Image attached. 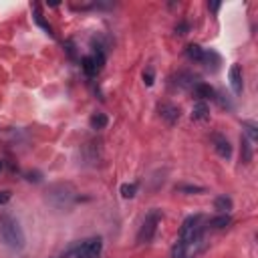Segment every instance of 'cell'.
<instances>
[{"instance_id": "obj_1", "label": "cell", "mask_w": 258, "mask_h": 258, "mask_svg": "<svg viewBox=\"0 0 258 258\" xmlns=\"http://www.w3.org/2000/svg\"><path fill=\"white\" fill-rule=\"evenodd\" d=\"M0 234H2V240L6 242V246H10L12 250H23L25 248V232L20 228L18 220L2 214L0 218Z\"/></svg>"}, {"instance_id": "obj_2", "label": "cell", "mask_w": 258, "mask_h": 258, "mask_svg": "<svg viewBox=\"0 0 258 258\" xmlns=\"http://www.w3.org/2000/svg\"><path fill=\"white\" fill-rule=\"evenodd\" d=\"M202 216L196 214V216H188L182 224V230H180V242L188 248V252L198 246L202 242V236H204V224H202Z\"/></svg>"}, {"instance_id": "obj_3", "label": "cell", "mask_w": 258, "mask_h": 258, "mask_svg": "<svg viewBox=\"0 0 258 258\" xmlns=\"http://www.w3.org/2000/svg\"><path fill=\"white\" fill-rule=\"evenodd\" d=\"M77 200L75 190L69 184H55L47 192V202L57 210H69Z\"/></svg>"}, {"instance_id": "obj_4", "label": "cell", "mask_w": 258, "mask_h": 258, "mask_svg": "<svg viewBox=\"0 0 258 258\" xmlns=\"http://www.w3.org/2000/svg\"><path fill=\"white\" fill-rule=\"evenodd\" d=\"M161 210L154 208V210H149L145 214V218H143V224L137 232V244H149L154 238H156V234H158V226L161 222Z\"/></svg>"}, {"instance_id": "obj_5", "label": "cell", "mask_w": 258, "mask_h": 258, "mask_svg": "<svg viewBox=\"0 0 258 258\" xmlns=\"http://www.w3.org/2000/svg\"><path fill=\"white\" fill-rule=\"evenodd\" d=\"M105 61H107V57H105V49L97 42V45H93L91 55L83 57L81 67H83V71H85V75H87V77H95V75H99V73L103 71Z\"/></svg>"}, {"instance_id": "obj_6", "label": "cell", "mask_w": 258, "mask_h": 258, "mask_svg": "<svg viewBox=\"0 0 258 258\" xmlns=\"http://www.w3.org/2000/svg\"><path fill=\"white\" fill-rule=\"evenodd\" d=\"M101 252H103V240L99 236H95V238L85 240L75 250V258H101Z\"/></svg>"}, {"instance_id": "obj_7", "label": "cell", "mask_w": 258, "mask_h": 258, "mask_svg": "<svg viewBox=\"0 0 258 258\" xmlns=\"http://www.w3.org/2000/svg\"><path fill=\"white\" fill-rule=\"evenodd\" d=\"M160 117L167 125H176L180 121V107L174 103H161L160 105Z\"/></svg>"}, {"instance_id": "obj_8", "label": "cell", "mask_w": 258, "mask_h": 258, "mask_svg": "<svg viewBox=\"0 0 258 258\" xmlns=\"http://www.w3.org/2000/svg\"><path fill=\"white\" fill-rule=\"evenodd\" d=\"M228 77H230V85H232L234 93H236V95H240L242 89H244V79H242V67H240L238 63H234L232 67H230Z\"/></svg>"}, {"instance_id": "obj_9", "label": "cell", "mask_w": 258, "mask_h": 258, "mask_svg": "<svg viewBox=\"0 0 258 258\" xmlns=\"http://www.w3.org/2000/svg\"><path fill=\"white\" fill-rule=\"evenodd\" d=\"M214 149H216V154L224 160L232 158V145L224 135H214Z\"/></svg>"}, {"instance_id": "obj_10", "label": "cell", "mask_w": 258, "mask_h": 258, "mask_svg": "<svg viewBox=\"0 0 258 258\" xmlns=\"http://www.w3.org/2000/svg\"><path fill=\"white\" fill-rule=\"evenodd\" d=\"M192 119L194 121H206L210 119V107L206 101H198L196 105L192 107Z\"/></svg>"}, {"instance_id": "obj_11", "label": "cell", "mask_w": 258, "mask_h": 258, "mask_svg": "<svg viewBox=\"0 0 258 258\" xmlns=\"http://www.w3.org/2000/svg\"><path fill=\"white\" fill-rule=\"evenodd\" d=\"M194 95H196L200 101H206V99L216 97V91H214L208 83H196V85H194Z\"/></svg>"}, {"instance_id": "obj_12", "label": "cell", "mask_w": 258, "mask_h": 258, "mask_svg": "<svg viewBox=\"0 0 258 258\" xmlns=\"http://www.w3.org/2000/svg\"><path fill=\"white\" fill-rule=\"evenodd\" d=\"M202 63L206 64L208 69L218 71V67L222 64V59H220V55H218L216 51H204V59H202Z\"/></svg>"}, {"instance_id": "obj_13", "label": "cell", "mask_w": 258, "mask_h": 258, "mask_svg": "<svg viewBox=\"0 0 258 258\" xmlns=\"http://www.w3.org/2000/svg\"><path fill=\"white\" fill-rule=\"evenodd\" d=\"M34 23L42 29V31H45L49 36H55V32H53V27L47 23V20L45 18H42V12H40V8H38V4H34Z\"/></svg>"}, {"instance_id": "obj_14", "label": "cell", "mask_w": 258, "mask_h": 258, "mask_svg": "<svg viewBox=\"0 0 258 258\" xmlns=\"http://www.w3.org/2000/svg\"><path fill=\"white\" fill-rule=\"evenodd\" d=\"M186 55L190 61H196V63H202L204 59V49L200 45H188L186 47Z\"/></svg>"}, {"instance_id": "obj_15", "label": "cell", "mask_w": 258, "mask_h": 258, "mask_svg": "<svg viewBox=\"0 0 258 258\" xmlns=\"http://www.w3.org/2000/svg\"><path fill=\"white\" fill-rule=\"evenodd\" d=\"M214 208H216L220 214H228L232 210V198L228 196H218L216 200H214Z\"/></svg>"}, {"instance_id": "obj_16", "label": "cell", "mask_w": 258, "mask_h": 258, "mask_svg": "<svg viewBox=\"0 0 258 258\" xmlns=\"http://www.w3.org/2000/svg\"><path fill=\"white\" fill-rule=\"evenodd\" d=\"M240 143H242V147H240V158H242V163H250V161H252V145H250V141H248L246 137H242V139H240Z\"/></svg>"}, {"instance_id": "obj_17", "label": "cell", "mask_w": 258, "mask_h": 258, "mask_svg": "<svg viewBox=\"0 0 258 258\" xmlns=\"http://www.w3.org/2000/svg\"><path fill=\"white\" fill-rule=\"evenodd\" d=\"M107 123H109V119H107V115H105V113H95V115L89 119L91 129H105V127H107Z\"/></svg>"}, {"instance_id": "obj_18", "label": "cell", "mask_w": 258, "mask_h": 258, "mask_svg": "<svg viewBox=\"0 0 258 258\" xmlns=\"http://www.w3.org/2000/svg\"><path fill=\"white\" fill-rule=\"evenodd\" d=\"M230 224V216L228 214H220V216H216V218H212L210 220V228H214V230H220V228H226Z\"/></svg>"}, {"instance_id": "obj_19", "label": "cell", "mask_w": 258, "mask_h": 258, "mask_svg": "<svg viewBox=\"0 0 258 258\" xmlns=\"http://www.w3.org/2000/svg\"><path fill=\"white\" fill-rule=\"evenodd\" d=\"M137 194V184H123L121 186V196L123 198H133Z\"/></svg>"}, {"instance_id": "obj_20", "label": "cell", "mask_w": 258, "mask_h": 258, "mask_svg": "<svg viewBox=\"0 0 258 258\" xmlns=\"http://www.w3.org/2000/svg\"><path fill=\"white\" fill-rule=\"evenodd\" d=\"M242 127L246 129V133L250 135V141H256V137H258V131H256V125H254L252 121H242Z\"/></svg>"}, {"instance_id": "obj_21", "label": "cell", "mask_w": 258, "mask_h": 258, "mask_svg": "<svg viewBox=\"0 0 258 258\" xmlns=\"http://www.w3.org/2000/svg\"><path fill=\"white\" fill-rule=\"evenodd\" d=\"M154 81H156V73H154V69H152V67H147V69L143 71V83L147 85V87H152Z\"/></svg>"}, {"instance_id": "obj_22", "label": "cell", "mask_w": 258, "mask_h": 258, "mask_svg": "<svg viewBox=\"0 0 258 258\" xmlns=\"http://www.w3.org/2000/svg\"><path fill=\"white\" fill-rule=\"evenodd\" d=\"M178 190L180 192H188V194H200V192H204V188H200V186H180Z\"/></svg>"}, {"instance_id": "obj_23", "label": "cell", "mask_w": 258, "mask_h": 258, "mask_svg": "<svg viewBox=\"0 0 258 258\" xmlns=\"http://www.w3.org/2000/svg\"><path fill=\"white\" fill-rule=\"evenodd\" d=\"M10 198H12V194H10L8 190H4V192H0V206H4V204H8V202H10Z\"/></svg>"}, {"instance_id": "obj_24", "label": "cell", "mask_w": 258, "mask_h": 258, "mask_svg": "<svg viewBox=\"0 0 258 258\" xmlns=\"http://www.w3.org/2000/svg\"><path fill=\"white\" fill-rule=\"evenodd\" d=\"M188 31H190V25H188V23H180V25L176 27V34H180V36H184Z\"/></svg>"}, {"instance_id": "obj_25", "label": "cell", "mask_w": 258, "mask_h": 258, "mask_svg": "<svg viewBox=\"0 0 258 258\" xmlns=\"http://www.w3.org/2000/svg\"><path fill=\"white\" fill-rule=\"evenodd\" d=\"M27 178H29V182H40V174H38V171H29Z\"/></svg>"}, {"instance_id": "obj_26", "label": "cell", "mask_w": 258, "mask_h": 258, "mask_svg": "<svg viewBox=\"0 0 258 258\" xmlns=\"http://www.w3.org/2000/svg\"><path fill=\"white\" fill-rule=\"evenodd\" d=\"M208 6H210V10H212V12H218V8H220V2H210Z\"/></svg>"}, {"instance_id": "obj_27", "label": "cell", "mask_w": 258, "mask_h": 258, "mask_svg": "<svg viewBox=\"0 0 258 258\" xmlns=\"http://www.w3.org/2000/svg\"><path fill=\"white\" fill-rule=\"evenodd\" d=\"M2 169H4V161L0 160V174H2Z\"/></svg>"}]
</instances>
